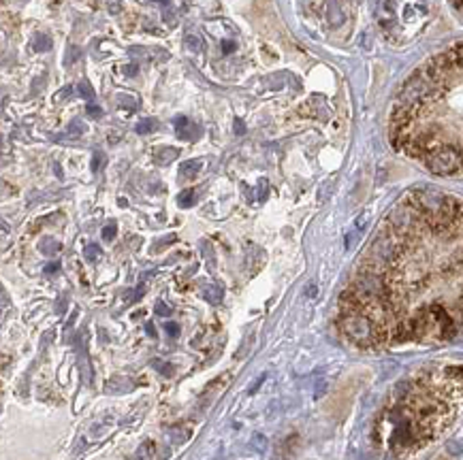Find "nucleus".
I'll return each mask as SVG.
<instances>
[{
    "label": "nucleus",
    "instance_id": "obj_8",
    "mask_svg": "<svg viewBox=\"0 0 463 460\" xmlns=\"http://www.w3.org/2000/svg\"><path fill=\"white\" fill-rule=\"evenodd\" d=\"M156 128H158L156 119H143V122L137 124V133L139 135H148V133H154Z\"/></svg>",
    "mask_w": 463,
    "mask_h": 460
},
{
    "label": "nucleus",
    "instance_id": "obj_5",
    "mask_svg": "<svg viewBox=\"0 0 463 460\" xmlns=\"http://www.w3.org/2000/svg\"><path fill=\"white\" fill-rule=\"evenodd\" d=\"M178 153H180V151H178L176 147H158L154 156H156V162H164V164H167V162L176 160V158H178Z\"/></svg>",
    "mask_w": 463,
    "mask_h": 460
},
{
    "label": "nucleus",
    "instance_id": "obj_6",
    "mask_svg": "<svg viewBox=\"0 0 463 460\" xmlns=\"http://www.w3.org/2000/svg\"><path fill=\"white\" fill-rule=\"evenodd\" d=\"M201 166H203V164H201V160H188V162H184V164H182L180 173H182L184 177H188V179H190V177H194V175H197V173L201 171Z\"/></svg>",
    "mask_w": 463,
    "mask_h": 460
},
{
    "label": "nucleus",
    "instance_id": "obj_1",
    "mask_svg": "<svg viewBox=\"0 0 463 460\" xmlns=\"http://www.w3.org/2000/svg\"><path fill=\"white\" fill-rule=\"evenodd\" d=\"M335 326L359 349L463 339V196L412 190L384 215L339 294Z\"/></svg>",
    "mask_w": 463,
    "mask_h": 460
},
{
    "label": "nucleus",
    "instance_id": "obj_18",
    "mask_svg": "<svg viewBox=\"0 0 463 460\" xmlns=\"http://www.w3.org/2000/svg\"><path fill=\"white\" fill-rule=\"evenodd\" d=\"M223 47H225V54H231V51L235 49V45H233L231 41H225V43H223Z\"/></svg>",
    "mask_w": 463,
    "mask_h": 460
},
{
    "label": "nucleus",
    "instance_id": "obj_9",
    "mask_svg": "<svg viewBox=\"0 0 463 460\" xmlns=\"http://www.w3.org/2000/svg\"><path fill=\"white\" fill-rule=\"evenodd\" d=\"M77 92H79L82 98H94V90H92V86H90L88 82H79Z\"/></svg>",
    "mask_w": 463,
    "mask_h": 460
},
{
    "label": "nucleus",
    "instance_id": "obj_2",
    "mask_svg": "<svg viewBox=\"0 0 463 460\" xmlns=\"http://www.w3.org/2000/svg\"><path fill=\"white\" fill-rule=\"evenodd\" d=\"M395 151L435 175H463V41L425 60L388 113Z\"/></svg>",
    "mask_w": 463,
    "mask_h": 460
},
{
    "label": "nucleus",
    "instance_id": "obj_19",
    "mask_svg": "<svg viewBox=\"0 0 463 460\" xmlns=\"http://www.w3.org/2000/svg\"><path fill=\"white\" fill-rule=\"evenodd\" d=\"M453 3H455V5H457V9L463 13V0H453Z\"/></svg>",
    "mask_w": 463,
    "mask_h": 460
},
{
    "label": "nucleus",
    "instance_id": "obj_10",
    "mask_svg": "<svg viewBox=\"0 0 463 460\" xmlns=\"http://www.w3.org/2000/svg\"><path fill=\"white\" fill-rule=\"evenodd\" d=\"M35 47H37L39 51L50 49V47H52V41L47 39V37H43V35H37V37H35Z\"/></svg>",
    "mask_w": 463,
    "mask_h": 460
},
{
    "label": "nucleus",
    "instance_id": "obj_24",
    "mask_svg": "<svg viewBox=\"0 0 463 460\" xmlns=\"http://www.w3.org/2000/svg\"><path fill=\"white\" fill-rule=\"evenodd\" d=\"M126 73H133V75H135V73H137V66H129V68H126Z\"/></svg>",
    "mask_w": 463,
    "mask_h": 460
},
{
    "label": "nucleus",
    "instance_id": "obj_16",
    "mask_svg": "<svg viewBox=\"0 0 463 460\" xmlns=\"http://www.w3.org/2000/svg\"><path fill=\"white\" fill-rule=\"evenodd\" d=\"M101 164H103V153H96V156H94V162H92V169H94V171H99Z\"/></svg>",
    "mask_w": 463,
    "mask_h": 460
},
{
    "label": "nucleus",
    "instance_id": "obj_25",
    "mask_svg": "<svg viewBox=\"0 0 463 460\" xmlns=\"http://www.w3.org/2000/svg\"><path fill=\"white\" fill-rule=\"evenodd\" d=\"M156 3H162V5H169V0H156Z\"/></svg>",
    "mask_w": 463,
    "mask_h": 460
},
{
    "label": "nucleus",
    "instance_id": "obj_7",
    "mask_svg": "<svg viewBox=\"0 0 463 460\" xmlns=\"http://www.w3.org/2000/svg\"><path fill=\"white\" fill-rule=\"evenodd\" d=\"M184 43H186V47H188L190 51H194V54H199V51L203 49V41H201V37H197V35H186V37H184Z\"/></svg>",
    "mask_w": 463,
    "mask_h": 460
},
{
    "label": "nucleus",
    "instance_id": "obj_13",
    "mask_svg": "<svg viewBox=\"0 0 463 460\" xmlns=\"http://www.w3.org/2000/svg\"><path fill=\"white\" fill-rule=\"evenodd\" d=\"M113 235H115V226H105V228H103V239H105V241H111Z\"/></svg>",
    "mask_w": 463,
    "mask_h": 460
},
{
    "label": "nucleus",
    "instance_id": "obj_20",
    "mask_svg": "<svg viewBox=\"0 0 463 460\" xmlns=\"http://www.w3.org/2000/svg\"><path fill=\"white\" fill-rule=\"evenodd\" d=\"M148 332L152 337H156V330H154V324H148Z\"/></svg>",
    "mask_w": 463,
    "mask_h": 460
},
{
    "label": "nucleus",
    "instance_id": "obj_12",
    "mask_svg": "<svg viewBox=\"0 0 463 460\" xmlns=\"http://www.w3.org/2000/svg\"><path fill=\"white\" fill-rule=\"evenodd\" d=\"M99 256H101V249L96 247V245H88V247H86V258H88V260L99 258Z\"/></svg>",
    "mask_w": 463,
    "mask_h": 460
},
{
    "label": "nucleus",
    "instance_id": "obj_14",
    "mask_svg": "<svg viewBox=\"0 0 463 460\" xmlns=\"http://www.w3.org/2000/svg\"><path fill=\"white\" fill-rule=\"evenodd\" d=\"M86 111L90 113V117H101V115H103V109H101V107H94V105H88Z\"/></svg>",
    "mask_w": 463,
    "mask_h": 460
},
{
    "label": "nucleus",
    "instance_id": "obj_15",
    "mask_svg": "<svg viewBox=\"0 0 463 460\" xmlns=\"http://www.w3.org/2000/svg\"><path fill=\"white\" fill-rule=\"evenodd\" d=\"M156 314H158V316H171V309H169L167 305L158 303V305H156Z\"/></svg>",
    "mask_w": 463,
    "mask_h": 460
},
{
    "label": "nucleus",
    "instance_id": "obj_3",
    "mask_svg": "<svg viewBox=\"0 0 463 460\" xmlns=\"http://www.w3.org/2000/svg\"><path fill=\"white\" fill-rule=\"evenodd\" d=\"M463 407V365L429 369L404 381L384 405L378 434L397 454L425 448Z\"/></svg>",
    "mask_w": 463,
    "mask_h": 460
},
{
    "label": "nucleus",
    "instance_id": "obj_22",
    "mask_svg": "<svg viewBox=\"0 0 463 460\" xmlns=\"http://www.w3.org/2000/svg\"><path fill=\"white\" fill-rule=\"evenodd\" d=\"M261 200L265 198V182H261V196H258Z\"/></svg>",
    "mask_w": 463,
    "mask_h": 460
},
{
    "label": "nucleus",
    "instance_id": "obj_21",
    "mask_svg": "<svg viewBox=\"0 0 463 460\" xmlns=\"http://www.w3.org/2000/svg\"><path fill=\"white\" fill-rule=\"evenodd\" d=\"M235 124H237V133H239V135H241V133H243V124H241V122H239V119H237V122H235Z\"/></svg>",
    "mask_w": 463,
    "mask_h": 460
},
{
    "label": "nucleus",
    "instance_id": "obj_4",
    "mask_svg": "<svg viewBox=\"0 0 463 460\" xmlns=\"http://www.w3.org/2000/svg\"><path fill=\"white\" fill-rule=\"evenodd\" d=\"M176 128H178V135L182 137V139H188V141H194L199 135H201V131H199V126L197 124H192L188 117H178L176 119Z\"/></svg>",
    "mask_w": 463,
    "mask_h": 460
},
{
    "label": "nucleus",
    "instance_id": "obj_17",
    "mask_svg": "<svg viewBox=\"0 0 463 460\" xmlns=\"http://www.w3.org/2000/svg\"><path fill=\"white\" fill-rule=\"evenodd\" d=\"M164 328H167V332H169V335H171V337H176V335H178V324L169 322V324H167Z\"/></svg>",
    "mask_w": 463,
    "mask_h": 460
},
{
    "label": "nucleus",
    "instance_id": "obj_11",
    "mask_svg": "<svg viewBox=\"0 0 463 460\" xmlns=\"http://www.w3.org/2000/svg\"><path fill=\"white\" fill-rule=\"evenodd\" d=\"M192 202H194V192L192 190H184L180 194V204H182V207H190Z\"/></svg>",
    "mask_w": 463,
    "mask_h": 460
},
{
    "label": "nucleus",
    "instance_id": "obj_23",
    "mask_svg": "<svg viewBox=\"0 0 463 460\" xmlns=\"http://www.w3.org/2000/svg\"><path fill=\"white\" fill-rule=\"evenodd\" d=\"M56 269H58V267H56V265H50V267H47V273H54V271H56Z\"/></svg>",
    "mask_w": 463,
    "mask_h": 460
}]
</instances>
